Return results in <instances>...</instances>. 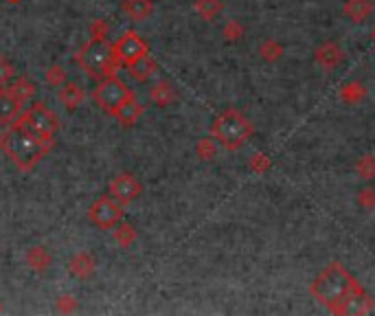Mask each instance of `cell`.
I'll list each match as a JSON object with an SVG mask.
<instances>
[{
  "label": "cell",
  "mask_w": 375,
  "mask_h": 316,
  "mask_svg": "<svg viewBox=\"0 0 375 316\" xmlns=\"http://www.w3.org/2000/svg\"><path fill=\"white\" fill-rule=\"evenodd\" d=\"M53 138H42L31 132L27 125L20 121L9 123V128L0 134V149L5 151L7 158L14 162L20 171H31L51 149H53Z\"/></svg>",
  "instance_id": "obj_1"
},
{
  "label": "cell",
  "mask_w": 375,
  "mask_h": 316,
  "mask_svg": "<svg viewBox=\"0 0 375 316\" xmlns=\"http://www.w3.org/2000/svg\"><path fill=\"white\" fill-rule=\"evenodd\" d=\"M360 290L362 288L354 281V277L349 275L340 263H329L312 281V286H309L312 297L336 314H342L347 301L356 292H360Z\"/></svg>",
  "instance_id": "obj_2"
},
{
  "label": "cell",
  "mask_w": 375,
  "mask_h": 316,
  "mask_svg": "<svg viewBox=\"0 0 375 316\" xmlns=\"http://www.w3.org/2000/svg\"><path fill=\"white\" fill-rule=\"evenodd\" d=\"M75 62L95 80L110 77V75H114L116 68H119L112 44H108V40H97V37H90V40L77 50Z\"/></svg>",
  "instance_id": "obj_3"
},
{
  "label": "cell",
  "mask_w": 375,
  "mask_h": 316,
  "mask_svg": "<svg viewBox=\"0 0 375 316\" xmlns=\"http://www.w3.org/2000/svg\"><path fill=\"white\" fill-rule=\"evenodd\" d=\"M211 136L228 151H237L253 136V123L239 110L228 108L215 117L211 125Z\"/></svg>",
  "instance_id": "obj_4"
},
{
  "label": "cell",
  "mask_w": 375,
  "mask_h": 316,
  "mask_svg": "<svg viewBox=\"0 0 375 316\" xmlns=\"http://www.w3.org/2000/svg\"><path fill=\"white\" fill-rule=\"evenodd\" d=\"M16 121H20L22 125H27L31 132H35L37 136L42 138H53L55 141V134L60 130V119L55 112H51L46 108L44 101H35V104L29 106V110L20 115Z\"/></svg>",
  "instance_id": "obj_5"
},
{
  "label": "cell",
  "mask_w": 375,
  "mask_h": 316,
  "mask_svg": "<svg viewBox=\"0 0 375 316\" xmlns=\"http://www.w3.org/2000/svg\"><path fill=\"white\" fill-rule=\"evenodd\" d=\"M130 95H132L130 86H127L123 80L116 77V75H110V77L99 80L97 86H95V91H93L95 104L103 112H108V115H112V110L119 106L121 101H125Z\"/></svg>",
  "instance_id": "obj_6"
},
{
  "label": "cell",
  "mask_w": 375,
  "mask_h": 316,
  "mask_svg": "<svg viewBox=\"0 0 375 316\" xmlns=\"http://www.w3.org/2000/svg\"><path fill=\"white\" fill-rule=\"evenodd\" d=\"M112 48H114V55H116V62H119V66H125V68L132 66L134 62H138L140 57L149 55V44L134 29L123 31V35L112 44Z\"/></svg>",
  "instance_id": "obj_7"
},
{
  "label": "cell",
  "mask_w": 375,
  "mask_h": 316,
  "mask_svg": "<svg viewBox=\"0 0 375 316\" xmlns=\"http://www.w3.org/2000/svg\"><path fill=\"white\" fill-rule=\"evenodd\" d=\"M88 218L97 229L101 231H110L123 218V207L116 202L112 196H101L99 200L93 202V207L88 209Z\"/></svg>",
  "instance_id": "obj_8"
},
{
  "label": "cell",
  "mask_w": 375,
  "mask_h": 316,
  "mask_svg": "<svg viewBox=\"0 0 375 316\" xmlns=\"http://www.w3.org/2000/svg\"><path fill=\"white\" fill-rule=\"evenodd\" d=\"M143 194V185L138 183V178L130 171H123L119 176H114L110 183V196L119 202L121 207L132 205V202Z\"/></svg>",
  "instance_id": "obj_9"
},
{
  "label": "cell",
  "mask_w": 375,
  "mask_h": 316,
  "mask_svg": "<svg viewBox=\"0 0 375 316\" xmlns=\"http://www.w3.org/2000/svg\"><path fill=\"white\" fill-rule=\"evenodd\" d=\"M110 117L119 121L123 128H132V125H134L140 117H143V106L138 104L136 95L132 93L130 97H127L125 101H121V104L112 110Z\"/></svg>",
  "instance_id": "obj_10"
},
{
  "label": "cell",
  "mask_w": 375,
  "mask_h": 316,
  "mask_svg": "<svg viewBox=\"0 0 375 316\" xmlns=\"http://www.w3.org/2000/svg\"><path fill=\"white\" fill-rule=\"evenodd\" d=\"M22 101H18L14 95H11L5 88H0V125H9L14 123L20 115H22Z\"/></svg>",
  "instance_id": "obj_11"
},
{
  "label": "cell",
  "mask_w": 375,
  "mask_h": 316,
  "mask_svg": "<svg viewBox=\"0 0 375 316\" xmlns=\"http://www.w3.org/2000/svg\"><path fill=\"white\" fill-rule=\"evenodd\" d=\"M95 270H97V261H95L93 255H90V252H77V255L68 263V272L73 277H77V279H82V281L90 279V277L95 275Z\"/></svg>",
  "instance_id": "obj_12"
},
{
  "label": "cell",
  "mask_w": 375,
  "mask_h": 316,
  "mask_svg": "<svg viewBox=\"0 0 375 316\" xmlns=\"http://www.w3.org/2000/svg\"><path fill=\"white\" fill-rule=\"evenodd\" d=\"M127 71H130V75H132V80H134V82L145 84L147 80H152L154 75H156L158 64H156V59H154L152 55H145V57H140L138 62H134L132 66H127Z\"/></svg>",
  "instance_id": "obj_13"
},
{
  "label": "cell",
  "mask_w": 375,
  "mask_h": 316,
  "mask_svg": "<svg viewBox=\"0 0 375 316\" xmlns=\"http://www.w3.org/2000/svg\"><path fill=\"white\" fill-rule=\"evenodd\" d=\"M316 62L322 66V68H333V66H338L340 64V59H342V50L340 46L336 44V42H325V44H320L316 48Z\"/></svg>",
  "instance_id": "obj_14"
},
{
  "label": "cell",
  "mask_w": 375,
  "mask_h": 316,
  "mask_svg": "<svg viewBox=\"0 0 375 316\" xmlns=\"http://www.w3.org/2000/svg\"><path fill=\"white\" fill-rule=\"evenodd\" d=\"M121 11L130 16L132 20L143 22V20H147V18L152 16L154 3H152V0H123V3H121Z\"/></svg>",
  "instance_id": "obj_15"
},
{
  "label": "cell",
  "mask_w": 375,
  "mask_h": 316,
  "mask_svg": "<svg viewBox=\"0 0 375 316\" xmlns=\"http://www.w3.org/2000/svg\"><path fill=\"white\" fill-rule=\"evenodd\" d=\"M149 101L152 104H156L158 108H165L176 101V91L170 82H156L152 88H149Z\"/></svg>",
  "instance_id": "obj_16"
},
{
  "label": "cell",
  "mask_w": 375,
  "mask_h": 316,
  "mask_svg": "<svg viewBox=\"0 0 375 316\" xmlns=\"http://www.w3.org/2000/svg\"><path fill=\"white\" fill-rule=\"evenodd\" d=\"M86 93H84V88L80 84H64L62 86V91H60V101H62V106L66 108V110H77L82 106V101H84Z\"/></svg>",
  "instance_id": "obj_17"
},
{
  "label": "cell",
  "mask_w": 375,
  "mask_h": 316,
  "mask_svg": "<svg viewBox=\"0 0 375 316\" xmlns=\"http://www.w3.org/2000/svg\"><path fill=\"white\" fill-rule=\"evenodd\" d=\"M342 11H345L347 18H351V22L360 24V22H365L371 16L373 3H371V0H347Z\"/></svg>",
  "instance_id": "obj_18"
},
{
  "label": "cell",
  "mask_w": 375,
  "mask_h": 316,
  "mask_svg": "<svg viewBox=\"0 0 375 316\" xmlns=\"http://www.w3.org/2000/svg\"><path fill=\"white\" fill-rule=\"evenodd\" d=\"M51 261H53V257H51V252L44 246H33L27 252V263L33 272H46Z\"/></svg>",
  "instance_id": "obj_19"
},
{
  "label": "cell",
  "mask_w": 375,
  "mask_h": 316,
  "mask_svg": "<svg viewBox=\"0 0 375 316\" xmlns=\"http://www.w3.org/2000/svg\"><path fill=\"white\" fill-rule=\"evenodd\" d=\"M114 242L119 244L121 248H132L134 242L138 239V231L134 229V224L130 222H119L114 226Z\"/></svg>",
  "instance_id": "obj_20"
},
{
  "label": "cell",
  "mask_w": 375,
  "mask_h": 316,
  "mask_svg": "<svg viewBox=\"0 0 375 316\" xmlns=\"http://www.w3.org/2000/svg\"><path fill=\"white\" fill-rule=\"evenodd\" d=\"M193 9H196V14L204 20H215L219 14H222L224 9V3L222 0H196L193 3Z\"/></svg>",
  "instance_id": "obj_21"
},
{
  "label": "cell",
  "mask_w": 375,
  "mask_h": 316,
  "mask_svg": "<svg viewBox=\"0 0 375 316\" xmlns=\"http://www.w3.org/2000/svg\"><path fill=\"white\" fill-rule=\"evenodd\" d=\"M7 91L14 95L18 101H22V104H27V101L35 95V86H33L29 80L18 77V80H11V82L7 84Z\"/></svg>",
  "instance_id": "obj_22"
},
{
  "label": "cell",
  "mask_w": 375,
  "mask_h": 316,
  "mask_svg": "<svg viewBox=\"0 0 375 316\" xmlns=\"http://www.w3.org/2000/svg\"><path fill=\"white\" fill-rule=\"evenodd\" d=\"M362 97H365V86L358 84V82L347 84L342 91H340V99H342V101H349V104H356V101H360Z\"/></svg>",
  "instance_id": "obj_23"
},
{
  "label": "cell",
  "mask_w": 375,
  "mask_h": 316,
  "mask_svg": "<svg viewBox=\"0 0 375 316\" xmlns=\"http://www.w3.org/2000/svg\"><path fill=\"white\" fill-rule=\"evenodd\" d=\"M259 53L266 62H277L283 55V48L277 40H266L259 48Z\"/></svg>",
  "instance_id": "obj_24"
},
{
  "label": "cell",
  "mask_w": 375,
  "mask_h": 316,
  "mask_svg": "<svg viewBox=\"0 0 375 316\" xmlns=\"http://www.w3.org/2000/svg\"><path fill=\"white\" fill-rule=\"evenodd\" d=\"M215 151H217V145L213 143V138H200L196 145V154L202 160H211L215 156Z\"/></svg>",
  "instance_id": "obj_25"
},
{
  "label": "cell",
  "mask_w": 375,
  "mask_h": 316,
  "mask_svg": "<svg viewBox=\"0 0 375 316\" xmlns=\"http://www.w3.org/2000/svg\"><path fill=\"white\" fill-rule=\"evenodd\" d=\"M46 84H48V86H55V88L66 84V71H64V66H60V64L51 66V68L46 71Z\"/></svg>",
  "instance_id": "obj_26"
},
{
  "label": "cell",
  "mask_w": 375,
  "mask_h": 316,
  "mask_svg": "<svg viewBox=\"0 0 375 316\" xmlns=\"http://www.w3.org/2000/svg\"><path fill=\"white\" fill-rule=\"evenodd\" d=\"M356 169H358V174L362 176V178L373 180V178H375V158H373V156L360 158V160H358V165H356Z\"/></svg>",
  "instance_id": "obj_27"
},
{
  "label": "cell",
  "mask_w": 375,
  "mask_h": 316,
  "mask_svg": "<svg viewBox=\"0 0 375 316\" xmlns=\"http://www.w3.org/2000/svg\"><path fill=\"white\" fill-rule=\"evenodd\" d=\"M14 77H16V68H14V64H11L9 59H5L3 55H0V88H5Z\"/></svg>",
  "instance_id": "obj_28"
},
{
  "label": "cell",
  "mask_w": 375,
  "mask_h": 316,
  "mask_svg": "<svg viewBox=\"0 0 375 316\" xmlns=\"http://www.w3.org/2000/svg\"><path fill=\"white\" fill-rule=\"evenodd\" d=\"M110 33V27L106 20H93L90 24V37H97V40H106Z\"/></svg>",
  "instance_id": "obj_29"
},
{
  "label": "cell",
  "mask_w": 375,
  "mask_h": 316,
  "mask_svg": "<svg viewBox=\"0 0 375 316\" xmlns=\"http://www.w3.org/2000/svg\"><path fill=\"white\" fill-rule=\"evenodd\" d=\"M241 33H244V29H241V24L239 22H235V20H230L226 27H224V37L228 42H235V40H239L241 37Z\"/></svg>",
  "instance_id": "obj_30"
},
{
  "label": "cell",
  "mask_w": 375,
  "mask_h": 316,
  "mask_svg": "<svg viewBox=\"0 0 375 316\" xmlns=\"http://www.w3.org/2000/svg\"><path fill=\"white\" fill-rule=\"evenodd\" d=\"M57 310H60L62 314H71V312H75V310H77V301H75V297H71V295H62V297L57 299Z\"/></svg>",
  "instance_id": "obj_31"
},
{
  "label": "cell",
  "mask_w": 375,
  "mask_h": 316,
  "mask_svg": "<svg viewBox=\"0 0 375 316\" xmlns=\"http://www.w3.org/2000/svg\"><path fill=\"white\" fill-rule=\"evenodd\" d=\"M358 202L362 207L373 209L375 207V192H373V189H362V192L358 194Z\"/></svg>",
  "instance_id": "obj_32"
},
{
  "label": "cell",
  "mask_w": 375,
  "mask_h": 316,
  "mask_svg": "<svg viewBox=\"0 0 375 316\" xmlns=\"http://www.w3.org/2000/svg\"><path fill=\"white\" fill-rule=\"evenodd\" d=\"M250 167L255 169V171H266L268 167H270V160H268V156L266 154H255L253 156V160H250Z\"/></svg>",
  "instance_id": "obj_33"
},
{
  "label": "cell",
  "mask_w": 375,
  "mask_h": 316,
  "mask_svg": "<svg viewBox=\"0 0 375 316\" xmlns=\"http://www.w3.org/2000/svg\"><path fill=\"white\" fill-rule=\"evenodd\" d=\"M7 3H11V5H18V3H22V0H7Z\"/></svg>",
  "instance_id": "obj_34"
},
{
  "label": "cell",
  "mask_w": 375,
  "mask_h": 316,
  "mask_svg": "<svg viewBox=\"0 0 375 316\" xmlns=\"http://www.w3.org/2000/svg\"><path fill=\"white\" fill-rule=\"evenodd\" d=\"M371 35H373V40H375V27H373V33H371Z\"/></svg>",
  "instance_id": "obj_35"
},
{
  "label": "cell",
  "mask_w": 375,
  "mask_h": 316,
  "mask_svg": "<svg viewBox=\"0 0 375 316\" xmlns=\"http://www.w3.org/2000/svg\"><path fill=\"white\" fill-rule=\"evenodd\" d=\"M0 312H3V306H0Z\"/></svg>",
  "instance_id": "obj_36"
}]
</instances>
